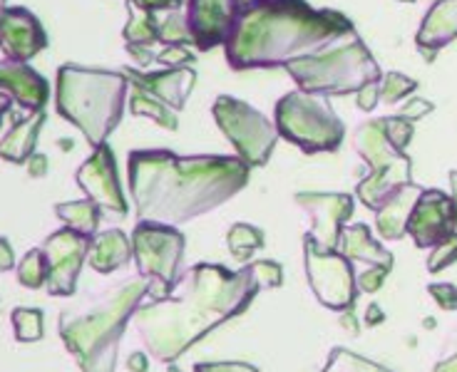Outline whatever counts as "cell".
I'll list each match as a JSON object with an SVG mask.
<instances>
[{
	"mask_svg": "<svg viewBox=\"0 0 457 372\" xmlns=\"http://www.w3.org/2000/svg\"><path fill=\"white\" fill-rule=\"evenodd\" d=\"M262 291L249 263L228 271L219 263H196L164 298L142 301L132 326L147 352L162 365L182 358L212 330L241 316Z\"/></svg>",
	"mask_w": 457,
	"mask_h": 372,
	"instance_id": "6da1fadb",
	"label": "cell"
},
{
	"mask_svg": "<svg viewBox=\"0 0 457 372\" xmlns=\"http://www.w3.org/2000/svg\"><path fill=\"white\" fill-rule=\"evenodd\" d=\"M249 169L241 157L135 149L127 161V186L137 221L182 226L244 192Z\"/></svg>",
	"mask_w": 457,
	"mask_h": 372,
	"instance_id": "7a4b0ae2",
	"label": "cell"
},
{
	"mask_svg": "<svg viewBox=\"0 0 457 372\" xmlns=\"http://www.w3.org/2000/svg\"><path fill=\"white\" fill-rule=\"evenodd\" d=\"M353 23L338 11L313 8L306 0H246L224 43L231 70L284 68L316 55L353 35Z\"/></svg>",
	"mask_w": 457,
	"mask_h": 372,
	"instance_id": "3957f363",
	"label": "cell"
},
{
	"mask_svg": "<svg viewBox=\"0 0 457 372\" xmlns=\"http://www.w3.org/2000/svg\"><path fill=\"white\" fill-rule=\"evenodd\" d=\"M145 295H149V281L137 273L90 291L60 310V338L82 372H114L127 323Z\"/></svg>",
	"mask_w": 457,
	"mask_h": 372,
	"instance_id": "277c9868",
	"label": "cell"
},
{
	"mask_svg": "<svg viewBox=\"0 0 457 372\" xmlns=\"http://www.w3.org/2000/svg\"><path fill=\"white\" fill-rule=\"evenodd\" d=\"M129 92L125 72L82 65L57 70L55 104L60 117L80 129L92 149L107 142L122 120Z\"/></svg>",
	"mask_w": 457,
	"mask_h": 372,
	"instance_id": "5b68a950",
	"label": "cell"
},
{
	"mask_svg": "<svg viewBox=\"0 0 457 372\" xmlns=\"http://www.w3.org/2000/svg\"><path fill=\"white\" fill-rule=\"evenodd\" d=\"M284 68L298 85V90L320 97L351 95L366 87L368 82H380L383 78L376 57L358 33L343 37L341 43L326 47L316 55L291 60Z\"/></svg>",
	"mask_w": 457,
	"mask_h": 372,
	"instance_id": "8992f818",
	"label": "cell"
},
{
	"mask_svg": "<svg viewBox=\"0 0 457 372\" xmlns=\"http://www.w3.org/2000/svg\"><path fill=\"white\" fill-rule=\"evenodd\" d=\"M274 122L278 136L296 145L303 154L336 152L345 136V124L333 112L328 100L303 90L286 92L276 102Z\"/></svg>",
	"mask_w": 457,
	"mask_h": 372,
	"instance_id": "52a82bcc",
	"label": "cell"
},
{
	"mask_svg": "<svg viewBox=\"0 0 457 372\" xmlns=\"http://www.w3.org/2000/svg\"><path fill=\"white\" fill-rule=\"evenodd\" d=\"M353 147L358 157L366 159L370 174L358 184V199L370 211H378L393 194L412 181V161L405 152H400L386 135L383 117L368 120L353 132Z\"/></svg>",
	"mask_w": 457,
	"mask_h": 372,
	"instance_id": "ba28073f",
	"label": "cell"
},
{
	"mask_svg": "<svg viewBox=\"0 0 457 372\" xmlns=\"http://www.w3.org/2000/svg\"><path fill=\"white\" fill-rule=\"evenodd\" d=\"M132 259L137 273L149 281V293L160 285L157 298H164L184 273L187 238L177 226L160 221H137L132 231Z\"/></svg>",
	"mask_w": 457,
	"mask_h": 372,
	"instance_id": "9c48e42d",
	"label": "cell"
},
{
	"mask_svg": "<svg viewBox=\"0 0 457 372\" xmlns=\"http://www.w3.org/2000/svg\"><path fill=\"white\" fill-rule=\"evenodd\" d=\"M212 114L231 147L237 149V157L244 159L249 167H263L271 159L278 142V129L266 114L231 95H219L212 104Z\"/></svg>",
	"mask_w": 457,
	"mask_h": 372,
	"instance_id": "30bf717a",
	"label": "cell"
},
{
	"mask_svg": "<svg viewBox=\"0 0 457 372\" xmlns=\"http://www.w3.org/2000/svg\"><path fill=\"white\" fill-rule=\"evenodd\" d=\"M303 266L316 301L328 310L353 308L358 295L355 269L338 251L320 248L313 238L303 236Z\"/></svg>",
	"mask_w": 457,
	"mask_h": 372,
	"instance_id": "8fae6325",
	"label": "cell"
},
{
	"mask_svg": "<svg viewBox=\"0 0 457 372\" xmlns=\"http://www.w3.org/2000/svg\"><path fill=\"white\" fill-rule=\"evenodd\" d=\"M90 236H82L72 228H60L55 234L43 241V251L47 259V295L55 298H72L78 291V276L82 271V263L87 260L90 251Z\"/></svg>",
	"mask_w": 457,
	"mask_h": 372,
	"instance_id": "7c38bea8",
	"label": "cell"
},
{
	"mask_svg": "<svg viewBox=\"0 0 457 372\" xmlns=\"http://www.w3.org/2000/svg\"><path fill=\"white\" fill-rule=\"evenodd\" d=\"M336 251L351 260L353 269L361 266V271H355V283L363 293H378L388 273L393 271V253L378 244L366 224L345 226Z\"/></svg>",
	"mask_w": 457,
	"mask_h": 372,
	"instance_id": "4fadbf2b",
	"label": "cell"
},
{
	"mask_svg": "<svg viewBox=\"0 0 457 372\" xmlns=\"http://www.w3.org/2000/svg\"><path fill=\"white\" fill-rule=\"evenodd\" d=\"M75 181L85 192V196L100 206L103 214L127 216V199L120 177H117V161H114V152L107 142L92 149L87 161L75 174Z\"/></svg>",
	"mask_w": 457,
	"mask_h": 372,
	"instance_id": "5bb4252c",
	"label": "cell"
},
{
	"mask_svg": "<svg viewBox=\"0 0 457 372\" xmlns=\"http://www.w3.org/2000/svg\"><path fill=\"white\" fill-rule=\"evenodd\" d=\"M294 202L311 219V231L306 236L313 238L320 248L336 251L345 221L353 216V196L338 192H298Z\"/></svg>",
	"mask_w": 457,
	"mask_h": 372,
	"instance_id": "9a60e30c",
	"label": "cell"
},
{
	"mask_svg": "<svg viewBox=\"0 0 457 372\" xmlns=\"http://www.w3.org/2000/svg\"><path fill=\"white\" fill-rule=\"evenodd\" d=\"M244 3L246 0H187V23L196 50L206 53L224 45Z\"/></svg>",
	"mask_w": 457,
	"mask_h": 372,
	"instance_id": "2e32d148",
	"label": "cell"
},
{
	"mask_svg": "<svg viewBox=\"0 0 457 372\" xmlns=\"http://www.w3.org/2000/svg\"><path fill=\"white\" fill-rule=\"evenodd\" d=\"M455 203L440 189H423L408 221V236L418 248H435L455 234Z\"/></svg>",
	"mask_w": 457,
	"mask_h": 372,
	"instance_id": "e0dca14e",
	"label": "cell"
},
{
	"mask_svg": "<svg viewBox=\"0 0 457 372\" xmlns=\"http://www.w3.org/2000/svg\"><path fill=\"white\" fill-rule=\"evenodd\" d=\"M47 47L43 23L28 8L8 5L0 11V50L8 60L28 62Z\"/></svg>",
	"mask_w": 457,
	"mask_h": 372,
	"instance_id": "ac0fdd59",
	"label": "cell"
},
{
	"mask_svg": "<svg viewBox=\"0 0 457 372\" xmlns=\"http://www.w3.org/2000/svg\"><path fill=\"white\" fill-rule=\"evenodd\" d=\"M122 72L129 79V85L147 90L157 100L170 104L174 112L187 107V100H189L196 82V72L189 65L187 68H164L160 72H142V70L125 68Z\"/></svg>",
	"mask_w": 457,
	"mask_h": 372,
	"instance_id": "d6986e66",
	"label": "cell"
},
{
	"mask_svg": "<svg viewBox=\"0 0 457 372\" xmlns=\"http://www.w3.org/2000/svg\"><path fill=\"white\" fill-rule=\"evenodd\" d=\"M0 90L8 92L12 102H18L28 112L46 110L50 97V85L37 70L30 68L28 62H18L8 57L0 60Z\"/></svg>",
	"mask_w": 457,
	"mask_h": 372,
	"instance_id": "ffe728a7",
	"label": "cell"
},
{
	"mask_svg": "<svg viewBox=\"0 0 457 372\" xmlns=\"http://www.w3.org/2000/svg\"><path fill=\"white\" fill-rule=\"evenodd\" d=\"M457 37V0H435L430 11L425 12L420 30L415 35V47L425 57V62H433L437 53L447 47Z\"/></svg>",
	"mask_w": 457,
	"mask_h": 372,
	"instance_id": "44dd1931",
	"label": "cell"
},
{
	"mask_svg": "<svg viewBox=\"0 0 457 372\" xmlns=\"http://www.w3.org/2000/svg\"><path fill=\"white\" fill-rule=\"evenodd\" d=\"M423 194V186L411 181L390 196L376 211V231L383 241H400L408 234V221H411L412 209Z\"/></svg>",
	"mask_w": 457,
	"mask_h": 372,
	"instance_id": "7402d4cb",
	"label": "cell"
},
{
	"mask_svg": "<svg viewBox=\"0 0 457 372\" xmlns=\"http://www.w3.org/2000/svg\"><path fill=\"white\" fill-rule=\"evenodd\" d=\"M127 260H132V238H127L125 231L120 228H107L103 234H95L90 241V251H87V263L97 273H114Z\"/></svg>",
	"mask_w": 457,
	"mask_h": 372,
	"instance_id": "603a6c76",
	"label": "cell"
},
{
	"mask_svg": "<svg viewBox=\"0 0 457 372\" xmlns=\"http://www.w3.org/2000/svg\"><path fill=\"white\" fill-rule=\"evenodd\" d=\"M46 124V110L28 112V117H18L8 135L0 139V159L11 164H25L35 154L37 135Z\"/></svg>",
	"mask_w": 457,
	"mask_h": 372,
	"instance_id": "cb8c5ba5",
	"label": "cell"
},
{
	"mask_svg": "<svg viewBox=\"0 0 457 372\" xmlns=\"http://www.w3.org/2000/svg\"><path fill=\"white\" fill-rule=\"evenodd\" d=\"M129 112L135 117H147L152 122H157L162 129H170V132H177L179 127V117L171 110L170 104H164L162 100H157L154 95H149L147 90L142 87H135L129 85Z\"/></svg>",
	"mask_w": 457,
	"mask_h": 372,
	"instance_id": "d4e9b609",
	"label": "cell"
},
{
	"mask_svg": "<svg viewBox=\"0 0 457 372\" xmlns=\"http://www.w3.org/2000/svg\"><path fill=\"white\" fill-rule=\"evenodd\" d=\"M122 37L129 45H154L160 43V18L157 12L145 11L127 0V25L122 30Z\"/></svg>",
	"mask_w": 457,
	"mask_h": 372,
	"instance_id": "484cf974",
	"label": "cell"
},
{
	"mask_svg": "<svg viewBox=\"0 0 457 372\" xmlns=\"http://www.w3.org/2000/svg\"><path fill=\"white\" fill-rule=\"evenodd\" d=\"M55 214L62 224L78 231L82 236H95L97 228H100V219H103V211L97 203H92L90 199L85 202H65L55 203Z\"/></svg>",
	"mask_w": 457,
	"mask_h": 372,
	"instance_id": "4316f807",
	"label": "cell"
},
{
	"mask_svg": "<svg viewBox=\"0 0 457 372\" xmlns=\"http://www.w3.org/2000/svg\"><path fill=\"white\" fill-rule=\"evenodd\" d=\"M227 246L234 259L239 263H246V260H252L256 251H262L266 246V234L259 226L234 224L227 234Z\"/></svg>",
	"mask_w": 457,
	"mask_h": 372,
	"instance_id": "83f0119b",
	"label": "cell"
},
{
	"mask_svg": "<svg viewBox=\"0 0 457 372\" xmlns=\"http://www.w3.org/2000/svg\"><path fill=\"white\" fill-rule=\"evenodd\" d=\"M11 323L18 343H37L46 335V316L37 308H15Z\"/></svg>",
	"mask_w": 457,
	"mask_h": 372,
	"instance_id": "f1b7e54d",
	"label": "cell"
},
{
	"mask_svg": "<svg viewBox=\"0 0 457 372\" xmlns=\"http://www.w3.org/2000/svg\"><path fill=\"white\" fill-rule=\"evenodd\" d=\"M15 269H18V283L23 288H30V291L43 288L47 281L46 251L43 248H30Z\"/></svg>",
	"mask_w": 457,
	"mask_h": 372,
	"instance_id": "f546056e",
	"label": "cell"
},
{
	"mask_svg": "<svg viewBox=\"0 0 457 372\" xmlns=\"http://www.w3.org/2000/svg\"><path fill=\"white\" fill-rule=\"evenodd\" d=\"M320 372H393L386 365H378L373 360H366L361 355H355L353 350L345 348H333L326 368Z\"/></svg>",
	"mask_w": 457,
	"mask_h": 372,
	"instance_id": "4dcf8cb0",
	"label": "cell"
},
{
	"mask_svg": "<svg viewBox=\"0 0 457 372\" xmlns=\"http://www.w3.org/2000/svg\"><path fill=\"white\" fill-rule=\"evenodd\" d=\"M160 43H164V45H189V43H192V33H189V23H187V12H164V18H160Z\"/></svg>",
	"mask_w": 457,
	"mask_h": 372,
	"instance_id": "1f68e13d",
	"label": "cell"
},
{
	"mask_svg": "<svg viewBox=\"0 0 457 372\" xmlns=\"http://www.w3.org/2000/svg\"><path fill=\"white\" fill-rule=\"evenodd\" d=\"M415 90H418V82L403 72H386L380 78V102L386 104H398L400 100L411 97Z\"/></svg>",
	"mask_w": 457,
	"mask_h": 372,
	"instance_id": "d6a6232c",
	"label": "cell"
},
{
	"mask_svg": "<svg viewBox=\"0 0 457 372\" xmlns=\"http://www.w3.org/2000/svg\"><path fill=\"white\" fill-rule=\"evenodd\" d=\"M457 260V231L450 234L445 241H440L437 246L430 248V256H428V271L440 273L445 271L447 266H453Z\"/></svg>",
	"mask_w": 457,
	"mask_h": 372,
	"instance_id": "836d02e7",
	"label": "cell"
},
{
	"mask_svg": "<svg viewBox=\"0 0 457 372\" xmlns=\"http://www.w3.org/2000/svg\"><path fill=\"white\" fill-rule=\"evenodd\" d=\"M383 127H386V135H388L390 142L400 152H405V147L411 145L412 135H415V122L400 117V114H393V117H383Z\"/></svg>",
	"mask_w": 457,
	"mask_h": 372,
	"instance_id": "e575fe53",
	"label": "cell"
},
{
	"mask_svg": "<svg viewBox=\"0 0 457 372\" xmlns=\"http://www.w3.org/2000/svg\"><path fill=\"white\" fill-rule=\"evenodd\" d=\"M253 271V278L259 281L262 288H281L284 285V266L278 260L263 259L249 263Z\"/></svg>",
	"mask_w": 457,
	"mask_h": 372,
	"instance_id": "d590c367",
	"label": "cell"
},
{
	"mask_svg": "<svg viewBox=\"0 0 457 372\" xmlns=\"http://www.w3.org/2000/svg\"><path fill=\"white\" fill-rule=\"evenodd\" d=\"M157 62L162 68H187L189 62H195V53L187 45H167L157 53Z\"/></svg>",
	"mask_w": 457,
	"mask_h": 372,
	"instance_id": "8d00e7d4",
	"label": "cell"
},
{
	"mask_svg": "<svg viewBox=\"0 0 457 372\" xmlns=\"http://www.w3.org/2000/svg\"><path fill=\"white\" fill-rule=\"evenodd\" d=\"M428 293L443 310H457V288L453 283H430Z\"/></svg>",
	"mask_w": 457,
	"mask_h": 372,
	"instance_id": "74e56055",
	"label": "cell"
},
{
	"mask_svg": "<svg viewBox=\"0 0 457 372\" xmlns=\"http://www.w3.org/2000/svg\"><path fill=\"white\" fill-rule=\"evenodd\" d=\"M195 372H259L256 365L241 360H219V362H196Z\"/></svg>",
	"mask_w": 457,
	"mask_h": 372,
	"instance_id": "f35d334b",
	"label": "cell"
},
{
	"mask_svg": "<svg viewBox=\"0 0 457 372\" xmlns=\"http://www.w3.org/2000/svg\"><path fill=\"white\" fill-rule=\"evenodd\" d=\"M435 110L433 102L423 100V97H411V100H405V104L400 107V117H405V120H411V122H418L420 117L425 114H430Z\"/></svg>",
	"mask_w": 457,
	"mask_h": 372,
	"instance_id": "ab89813d",
	"label": "cell"
},
{
	"mask_svg": "<svg viewBox=\"0 0 457 372\" xmlns=\"http://www.w3.org/2000/svg\"><path fill=\"white\" fill-rule=\"evenodd\" d=\"M358 95V110L361 112H373L378 107V102H380V82H368L366 87H361V90L355 92Z\"/></svg>",
	"mask_w": 457,
	"mask_h": 372,
	"instance_id": "60d3db41",
	"label": "cell"
},
{
	"mask_svg": "<svg viewBox=\"0 0 457 372\" xmlns=\"http://www.w3.org/2000/svg\"><path fill=\"white\" fill-rule=\"evenodd\" d=\"M125 50H127V55L132 57L135 62H139L142 68H147V65H152V62H157V55L152 53V47L149 45H129V43H125Z\"/></svg>",
	"mask_w": 457,
	"mask_h": 372,
	"instance_id": "b9f144b4",
	"label": "cell"
},
{
	"mask_svg": "<svg viewBox=\"0 0 457 372\" xmlns=\"http://www.w3.org/2000/svg\"><path fill=\"white\" fill-rule=\"evenodd\" d=\"M135 5L152 12H167V11H182V5L177 0H132Z\"/></svg>",
	"mask_w": 457,
	"mask_h": 372,
	"instance_id": "7bdbcfd3",
	"label": "cell"
},
{
	"mask_svg": "<svg viewBox=\"0 0 457 372\" xmlns=\"http://www.w3.org/2000/svg\"><path fill=\"white\" fill-rule=\"evenodd\" d=\"M25 167H28V177H33V179H43L47 174V169H50L46 154H37V152L25 161Z\"/></svg>",
	"mask_w": 457,
	"mask_h": 372,
	"instance_id": "ee69618b",
	"label": "cell"
},
{
	"mask_svg": "<svg viewBox=\"0 0 457 372\" xmlns=\"http://www.w3.org/2000/svg\"><path fill=\"white\" fill-rule=\"evenodd\" d=\"M12 269H15V251L8 238L0 236V273L12 271Z\"/></svg>",
	"mask_w": 457,
	"mask_h": 372,
	"instance_id": "f6af8a7d",
	"label": "cell"
},
{
	"mask_svg": "<svg viewBox=\"0 0 457 372\" xmlns=\"http://www.w3.org/2000/svg\"><path fill=\"white\" fill-rule=\"evenodd\" d=\"M147 352H132L127 360V370L129 372H147Z\"/></svg>",
	"mask_w": 457,
	"mask_h": 372,
	"instance_id": "bcb514c9",
	"label": "cell"
},
{
	"mask_svg": "<svg viewBox=\"0 0 457 372\" xmlns=\"http://www.w3.org/2000/svg\"><path fill=\"white\" fill-rule=\"evenodd\" d=\"M386 320V313L378 308V303H370L368 305V310H366V326L368 327H373L378 326V323H383Z\"/></svg>",
	"mask_w": 457,
	"mask_h": 372,
	"instance_id": "7dc6e473",
	"label": "cell"
},
{
	"mask_svg": "<svg viewBox=\"0 0 457 372\" xmlns=\"http://www.w3.org/2000/svg\"><path fill=\"white\" fill-rule=\"evenodd\" d=\"M433 372H457V352H453L450 358L437 362L433 368Z\"/></svg>",
	"mask_w": 457,
	"mask_h": 372,
	"instance_id": "c3c4849f",
	"label": "cell"
},
{
	"mask_svg": "<svg viewBox=\"0 0 457 372\" xmlns=\"http://www.w3.org/2000/svg\"><path fill=\"white\" fill-rule=\"evenodd\" d=\"M11 107H12V97L8 95V92L0 90V124H3V117L11 112Z\"/></svg>",
	"mask_w": 457,
	"mask_h": 372,
	"instance_id": "681fc988",
	"label": "cell"
},
{
	"mask_svg": "<svg viewBox=\"0 0 457 372\" xmlns=\"http://www.w3.org/2000/svg\"><path fill=\"white\" fill-rule=\"evenodd\" d=\"M450 189H453V203H455V224H457V171H450Z\"/></svg>",
	"mask_w": 457,
	"mask_h": 372,
	"instance_id": "f907efd6",
	"label": "cell"
},
{
	"mask_svg": "<svg viewBox=\"0 0 457 372\" xmlns=\"http://www.w3.org/2000/svg\"><path fill=\"white\" fill-rule=\"evenodd\" d=\"M167 372H182V370H179V368H177V365L171 362V365H167Z\"/></svg>",
	"mask_w": 457,
	"mask_h": 372,
	"instance_id": "816d5d0a",
	"label": "cell"
},
{
	"mask_svg": "<svg viewBox=\"0 0 457 372\" xmlns=\"http://www.w3.org/2000/svg\"><path fill=\"white\" fill-rule=\"evenodd\" d=\"M3 8H8V0H0V11H3Z\"/></svg>",
	"mask_w": 457,
	"mask_h": 372,
	"instance_id": "f5cc1de1",
	"label": "cell"
},
{
	"mask_svg": "<svg viewBox=\"0 0 457 372\" xmlns=\"http://www.w3.org/2000/svg\"><path fill=\"white\" fill-rule=\"evenodd\" d=\"M177 3H179V5H182V8H184V5H187V0H177Z\"/></svg>",
	"mask_w": 457,
	"mask_h": 372,
	"instance_id": "db71d44e",
	"label": "cell"
},
{
	"mask_svg": "<svg viewBox=\"0 0 457 372\" xmlns=\"http://www.w3.org/2000/svg\"><path fill=\"white\" fill-rule=\"evenodd\" d=\"M400 3H415V0H400Z\"/></svg>",
	"mask_w": 457,
	"mask_h": 372,
	"instance_id": "11a10c76",
	"label": "cell"
}]
</instances>
